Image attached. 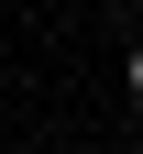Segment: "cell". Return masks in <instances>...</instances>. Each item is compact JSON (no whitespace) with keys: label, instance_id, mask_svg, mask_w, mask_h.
<instances>
[{"label":"cell","instance_id":"6da1fadb","mask_svg":"<svg viewBox=\"0 0 143 154\" xmlns=\"http://www.w3.org/2000/svg\"><path fill=\"white\" fill-rule=\"evenodd\" d=\"M121 88H132V99H143V44H132V66H121Z\"/></svg>","mask_w":143,"mask_h":154}]
</instances>
